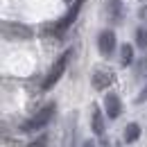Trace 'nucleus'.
<instances>
[{
	"instance_id": "1",
	"label": "nucleus",
	"mask_w": 147,
	"mask_h": 147,
	"mask_svg": "<svg viewBox=\"0 0 147 147\" xmlns=\"http://www.w3.org/2000/svg\"><path fill=\"white\" fill-rule=\"evenodd\" d=\"M73 48H68L63 55H59V59H57L55 63H52V68L48 70V75H45V79H43V84H41V88L43 91H50L52 86H55L57 82L61 79V75L66 73V68H68V63H70V59H73Z\"/></svg>"
},
{
	"instance_id": "2",
	"label": "nucleus",
	"mask_w": 147,
	"mask_h": 147,
	"mask_svg": "<svg viewBox=\"0 0 147 147\" xmlns=\"http://www.w3.org/2000/svg\"><path fill=\"white\" fill-rule=\"evenodd\" d=\"M55 111H57V107H55V102H50L48 107H43V109L38 111V113H34L25 125H23V131H38V129H43L50 120H52V115H55Z\"/></svg>"
},
{
	"instance_id": "3",
	"label": "nucleus",
	"mask_w": 147,
	"mask_h": 147,
	"mask_svg": "<svg viewBox=\"0 0 147 147\" xmlns=\"http://www.w3.org/2000/svg\"><path fill=\"white\" fill-rule=\"evenodd\" d=\"M84 2H86V0H70V7H68V11H66V16L57 23V32H66L75 20H77L82 7H84Z\"/></svg>"
},
{
	"instance_id": "4",
	"label": "nucleus",
	"mask_w": 147,
	"mask_h": 147,
	"mask_svg": "<svg viewBox=\"0 0 147 147\" xmlns=\"http://www.w3.org/2000/svg\"><path fill=\"white\" fill-rule=\"evenodd\" d=\"M115 43H118V41H115V32H113V30H102V32L97 34V50H100L102 57L113 55Z\"/></svg>"
},
{
	"instance_id": "5",
	"label": "nucleus",
	"mask_w": 147,
	"mask_h": 147,
	"mask_svg": "<svg viewBox=\"0 0 147 147\" xmlns=\"http://www.w3.org/2000/svg\"><path fill=\"white\" fill-rule=\"evenodd\" d=\"M107 18L113 25L125 20V2L122 0H107Z\"/></svg>"
},
{
	"instance_id": "6",
	"label": "nucleus",
	"mask_w": 147,
	"mask_h": 147,
	"mask_svg": "<svg viewBox=\"0 0 147 147\" xmlns=\"http://www.w3.org/2000/svg\"><path fill=\"white\" fill-rule=\"evenodd\" d=\"M104 111H107V115H109L111 120L120 118L122 102H120V95H118V93H107V97H104Z\"/></svg>"
},
{
	"instance_id": "7",
	"label": "nucleus",
	"mask_w": 147,
	"mask_h": 147,
	"mask_svg": "<svg viewBox=\"0 0 147 147\" xmlns=\"http://www.w3.org/2000/svg\"><path fill=\"white\" fill-rule=\"evenodd\" d=\"M91 84L95 91H104V88H109L113 84V73H109V70H95L91 77Z\"/></svg>"
},
{
	"instance_id": "8",
	"label": "nucleus",
	"mask_w": 147,
	"mask_h": 147,
	"mask_svg": "<svg viewBox=\"0 0 147 147\" xmlns=\"http://www.w3.org/2000/svg\"><path fill=\"white\" fill-rule=\"evenodd\" d=\"M91 129L95 136H104L107 131V122H104V115H102V109H93V118H91Z\"/></svg>"
},
{
	"instance_id": "9",
	"label": "nucleus",
	"mask_w": 147,
	"mask_h": 147,
	"mask_svg": "<svg viewBox=\"0 0 147 147\" xmlns=\"http://www.w3.org/2000/svg\"><path fill=\"white\" fill-rule=\"evenodd\" d=\"M134 63V45L131 43H122L120 45V66L127 68Z\"/></svg>"
},
{
	"instance_id": "10",
	"label": "nucleus",
	"mask_w": 147,
	"mask_h": 147,
	"mask_svg": "<svg viewBox=\"0 0 147 147\" xmlns=\"http://www.w3.org/2000/svg\"><path fill=\"white\" fill-rule=\"evenodd\" d=\"M140 134H143V129L138 122H129L127 129H125V143H136L140 138Z\"/></svg>"
},
{
	"instance_id": "11",
	"label": "nucleus",
	"mask_w": 147,
	"mask_h": 147,
	"mask_svg": "<svg viewBox=\"0 0 147 147\" xmlns=\"http://www.w3.org/2000/svg\"><path fill=\"white\" fill-rule=\"evenodd\" d=\"M136 45L140 48V50H147V27H138L136 30Z\"/></svg>"
},
{
	"instance_id": "12",
	"label": "nucleus",
	"mask_w": 147,
	"mask_h": 147,
	"mask_svg": "<svg viewBox=\"0 0 147 147\" xmlns=\"http://www.w3.org/2000/svg\"><path fill=\"white\" fill-rule=\"evenodd\" d=\"M134 75H136L138 79L147 77V57H143V59L136 61V66H134Z\"/></svg>"
},
{
	"instance_id": "13",
	"label": "nucleus",
	"mask_w": 147,
	"mask_h": 147,
	"mask_svg": "<svg viewBox=\"0 0 147 147\" xmlns=\"http://www.w3.org/2000/svg\"><path fill=\"white\" fill-rule=\"evenodd\" d=\"M27 147H48V136H45V134L36 136L34 140H30V145H27Z\"/></svg>"
},
{
	"instance_id": "14",
	"label": "nucleus",
	"mask_w": 147,
	"mask_h": 147,
	"mask_svg": "<svg viewBox=\"0 0 147 147\" xmlns=\"http://www.w3.org/2000/svg\"><path fill=\"white\" fill-rule=\"evenodd\" d=\"M136 102H138V104H143V102H147V86H145V88H143L140 93H138V97H136Z\"/></svg>"
},
{
	"instance_id": "15",
	"label": "nucleus",
	"mask_w": 147,
	"mask_h": 147,
	"mask_svg": "<svg viewBox=\"0 0 147 147\" xmlns=\"http://www.w3.org/2000/svg\"><path fill=\"white\" fill-rule=\"evenodd\" d=\"M82 147H95V143H93V140H84V145Z\"/></svg>"
},
{
	"instance_id": "16",
	"label": "nucleus",
	"mask_w": 147,
	"mask_h": 147,
	"mask_svg": "<svg viewBox=\"0 0 147 147\" xmlns=\"http://www.w3.org/2000/svg\"><path fill=\"white\" fill-rule=\"evenodd\" d=\"M140 2H145V0H140Z\"/></svg>"
}]
</instances>
